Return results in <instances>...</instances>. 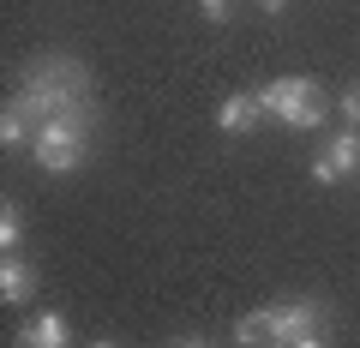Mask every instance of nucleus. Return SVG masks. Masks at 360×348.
I'll list each match as a JSON object with an SVG mask.
<instances>
[{
    "mask_svg": "<svg viewBox=\"0 0 360 348\" xmlns=\"http://www.w3.org/2000/svg\"><path fill=\"white\" fill-rule=\"evenodd\" d=\"M354 174H360V132H336V138H324V150L312 156V181L336 186V181H354Z\"/></svg>",
    "mask_w": 360,
    "mask_h": 348,
    "instance_id": "4",
    "label": "nucleus"
},
{
    "mask_svg": "<svg viewBox=\"0 0 360 348\" xmlns=\"http://www.w3.org/2000/svg\"><path fill=\"white\" fill-rule=\"evenodd\" d=\"M252 6H264V13H283V6H288V0H252Z\"/></svg>",
    "mask_w": 360,
    "mask_h": 348,
    "instance_id": "13",
    "label": "nucleus"
},
{
    "mask_svg": "<svg viewBox=\"0 0 360 348\" xmlns=\"http://www.w3.org/2000/svg\"><path fill=\"white\" fill-rule=\"evenodd\" d=\"M30 156H37L42 174H72L78 162L90 156V115H60L42 120L37 138H30Z\"/></svg>",
    "mask_w": 360,
    "mask_h": 348,
    "instance_id": "1",
    "label": "nucleus"
},
{
    "mask_svg": "<svg viewBox=\"0 0 360 348\" xmlns=\"http://www.w3.org/2000/svg\"><path fill=\"white\" fill-rule=\"evenodd\" d=\"M37 138V127H30V115L18 103H6L0 108V144H6V150H18V144H30Z\"/></svg>",
    "mask_w": 360,
    "mask_h": 348,
    "instance_id": "8",
    "label": "nucleus"
},
{
    "mask_svg": "<svg viewBox=\"0 0 360 348\" xmlns=\"http://www.w3.org/2000/svg\"><path fill=\"white\" fill-rule=\"evenodd\" d=\"M18 240H25V210L6 198L0 205V252H18Z\"/></svg>",
    "mask_w": 360,
    "mask_h": 348,
    "instance_id": "9",
    "label": "nucleus"
},
{
    "mask_svg": "<svg viewBox=\"0 0 360 348\" xmlns=\"http://www.w3.org/2000/svg\"><path fill=\"white\" fill-rule=\"evenodd\" d=\"M295 348H330V342H324V336H319V330H312V336H300V342H295Z\"/></svg>",
    "mask_w": 360,
    "mask_h": 348,
    "instance_id": "12",
    "label": "nucleus"
},
{
    "mask_svg": "<svg viewBox=\"0 0 360 348\" xmlns=\"http://www.w3.org/2000/svg\"><path fill=\"white\" fill-rule=\"evenodd\" d=\"M96 348H115V342H96Z\"/></svg>",
    "mask_w": 360,
    "mask_h": 348,
    "instance_id": "15",
    "label": "nucleus"
},
{
    "mask_svg": "<svg viewBox=\"0 0 360 348\" xmlns=\"http://www.w3.org/2000/svg\"><path fill=\"white\" fill-rule=\"evenodd\" d=\"M174 348H210V342H198V336H186V342H174Z\"/></svg>",
    "mask_w": 360,
    "mask_h": 348,
    "instance_id": "14",
    "label": "nucleus"
},
{
    "mask_svg": "<svg viewBox=\"0 0 360 348\" xmlns=\"http://www.w3.org/2000/svg\"><path fill=\"white\" fill-rule=\"evenodd\" d=\"M30 295H37V271H30L18 252H6L0 258V300H6V307H25Z\"/></svg>",
    "mask_w": 360,
    "mask_h": 348,
    "instance_id": "7",
    "label": "nucleus"
},
{
    "mask_svg": "<svg viewBox=\"0 0 360 348\" xmlns=\"http://www.w3.org/2000/svg\"><path fill=\"white\" fill-rule=\"evenodd\" d=\"M342 115H348V127H360V91H342Z\"/></svg>",
    "mask_w": 360,
    "mask_h": 348,
    "instance_id": "11",
    "label": "nucleus"
},
{
    "mask_svg": "<svg viewBox=\"0 0 360 348\" xmlns=\"http://www.w3.org/2000/svg\"><path fill=\"white\" fill-rule=\"evenodd\" d=\"M258 103H264V115L276 127H295V132L324 127V96H319L312 78H270L264 91H258Z\"/></svg>",
    "mask_w": 360,
    "mask_h": 348,
    "instance_id": "2",
    "label": "nucleus"
},
{
    "mask_svg": "<svg viewBox=\"0 0 360 348\" xmlns=\"http://www.w3.org/2000/svg\"><path fill=\"white\" fill-rule=\"evenodd\" d=\"M18 348H72V324H66L60 312H37V318H25V330H18Z\"/></svg>",
    "mask_w": 360,
    "mask_h": 348,
    "instance_id": "6",
    "label": "nucleus"
},
{
    "mask_svg": "<svg viewBox=\"0 0 360 348\" xmlns=\"http://www.w3.org/2000/svg\"><path fill=\"white\" fill-rule=\"evenodd\" d=\"M258 318H264V342L270 348H295L300 336L319 330L324 307H319V300H276V307H264Z\"/></svg>",
    "mask_w": 360,
    "mask_h": 348,
    "instance_id": "3",
    "label": "nucleus"
},
{
    "mask_svg": "<svg viewBox=\"0 0 360 348\" xmlns=\"http://www.w3.org/2000/svg\"><path fill=\"white\" fill-rule=\"evenodd\" d=\"M198 13H205L210 25H229V13H234V0H198Z\"/></svg>",
    "mask_w": 360,
    "mask_h": 348,
    "instance_id": "10",
    "label": "nucleus"
},
{
    "mask_svg": "<svg viewBox=\"0 0 360 348\" xmlns=\"http://www.w3.org/2000/svg\"><path fill=\"white\" fill-rule=\"evenodd\" d=\"M258 115H264L258 91H234V96H222V108H217V132L240 138V132H252V127H258Z\"/></svg>",
    "mask_w": 360,
    "mask_h": 348,
    "instance_id": "5",
    "label": "nucleus"
}]
</instances>
